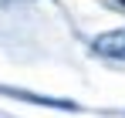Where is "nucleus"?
I'll return each mask as SVG.
<instances>
[{"label":"nucleus","instance_id":"obj_1","mask_svg":"<svg viewBox=\"0 0 125 118\" xmlns=\"http://www.w3.org/2000/svg\"><path fill=\"white\" fill-rule=\"evenodd\" d=\"M95 54H102V58H112V61H125V27L118 30H108L102 37H95Z\"/></svg>","mask_w":125,"mask_h":118},{"label":"nucleus","instance_id":"obj_2","mask_svg":"<svg viewBox=\"0 0 125 118\" xmlns=\"http://www.w3.org/2000/svg\"><path fill=\"white\" fill-rule=\"evenodd\" d=\"M0 95H10V98H21V101H34V105H51V108H61V111H78L74 101L47 98V95H31V91H24V88H3V84H0Z\"/></svg>","mask_w":125,"mask_h":118},{"label":"nucleus","instance_id":"obj_3","mask_svg":"<svg viewBox=\"0 0 125 118\" xmlns=\"http://www.w3.org/2000/svg\"><path fill=\"white\" fill-rule=\"evenodd\" d=\"M122 3H125V0H122Z\"/></svg>","mask_w":125,"mask_h":118}]
</instances>
